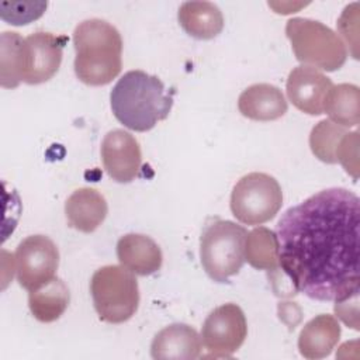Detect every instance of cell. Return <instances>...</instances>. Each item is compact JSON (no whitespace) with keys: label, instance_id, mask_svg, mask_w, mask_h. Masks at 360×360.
I'll return each instance as SVG.
<instances>
[{"label":"cell","instance_id":"cell-1","mask_svg":"<svg viewBox=\"0 0 360 360\" xmlns=\"http://www.w3.org/2000/svg\"><path fill=\"white\" fill-rule=\"evenodd\" d=\"M278 264L295 291L316 301L359 294L360 200L342 187L288 208L277 222Z\"/></svg>","mask_w":360,"mask_h":360},{"label":"cell","instance_id":"cell-2","mask_svg":"<svg viewBox=\"0 0 360 360\" xmlns=\"http://www.w3.org/2000/svg\"><path fill=\"white\" fill-rule=\"evenodd\" d=\"M114 117L124 127L145 132L166 120L173 107V91L158 76L129 70L118 79L110 94Z\"/></svg>","mask_w":360,"mask_h":360},{"label":"cell","instance_id":"cell-3","mask_svg":"<svg viewBox=\"0 0 360 360\" xmlns=\"http://www.w3.org/2000/svg\"><path fill=\"white\" fill-rule=\"evenodd\" d=\"M75 73L89 86H104L122 68V39L118 30L100 18L84 20L73 31Z\"/></svg>","mask_w":360,"mask_h":360},{"label":"cell","instance_id":"cell-4","mask_svg":"<svg viewBox=\"0 0 360 360\" xmlns=\"http://www.w3.org/2000/svg\"><path fill=\"white\" fill-rule=\"evenodd\" d=\"M246 229L232 221L211 218L200 236L201 264L208 277L225 283L245 263Z\"/></svg>","mask_w":360,"mask_h":360},{"label":"cell","instance_id":"cell-5","mask_svg":"<svg viewBox=\"0 0 360 360\" xmlns=\"http://www.w3.org/2000/svg\"><path fill=\"white\" fill-rule=\"evenodd\" d=\"M285 35L298 62L304 66L335 72L340 69L347 58L343 41L325 24L295 17L287 21Z\"/></svg>","mask_w":360,"mask_h":360},{"label":"cell","instance_id":"cell-6","mask_svg":"<svg viewBox=\"0 0 360 360\" xmlns=\"http://www.w3.org/2000/svg\"><path fill=\"white\" fill-rule=\"evenodd\" d=\"M90 292L98 318L108 323H122L132 318L139 305V287L132 271L108 264L94 271Z\"/></svg>","mask_w":360,"mask_h":360},{"label":"cell","instance_id":"cell-7","mask_svg":"<svg viewBox=\"0 0 360 360\" xmlns=\"http://www.w3.org/2000/svg\"><path fill=\"white\" fill-rule=\"evenodd\" d=\"M283 205V191L278 181L260 172L243 176L232 188L231 211L246 225H262L276 217Z\"/></svg>","mask_w":360,"mask_h":360},{"label":"cell","instance_id":"cell-8","mask_svg":"<svg viewBox=\"0 0 360 360\" xmlns=\"http://www.w3.org/2000/svg\"><path fill=\"white\" fill-rule=\"evenodd\" d=\"M18 284L34 291L55 278L59 266V250L45 235L27 236L14 253Z\"/></svg>","mask_w":360,"mask_h":360},{"label":"cell","instance_id":"cell-9","mask_svg":"<svg viewBox=\"0 0 360 360\" xmlns=\"http://www.w3.org/2000/svg\"><path fill=\"white\" fill-rule=\"evenodd\" d=\"M248 323L239 305L228 302L210 312L202 323L201 342L211 357H229L245 342Z\"/></svg>","mask_w":360,"mask_h":360},{"label":"cell","instance_id":"cell-10","mask_svg":"<svg viewBox=\"0 0 360 360\" xmlns=\"http://www.w3.org/2000/svg\"><path fill=\"white\" fill-rule=\"evenodd\" d=\"M66 41L68 38L63 35L45 31H37L25 37L22 82L39 84L52 79L62 63Z\"/></svg>","mask_w":360,"mask_h":360},{"label":"cell","instance_id":"cell-11","mask_svg":"<svg viewBox=\"0 0 360 360\" xmlns=\"http://www.w3.org/2000/svg\"><path fill=\"white\" fill-rule=\"evenodd\" d=\"M101 160L114 181L129 183L138 177L142 165L139 142L124 129H112L101 142Z\"/></svg>","mask_w":360,"mask_h":360},{"label":"cell","instance_id":"cell-12","mask_svg":"<svg viewBox=\"0 0 360 360\" xmlns=\"http://www.w3.org/2000/svg\"><path fill=\"white\" fill-rule=\"evenodd\" d=\"M333 83L322 72L311 66L294 68L287 79V96L302 112L309 115L323 114V101Z\"/></svg>","mask_w":360,"mask_h":360},{"label":"cell","instance_id":"cell-13","mask_svg":"<svg viewBox=\"0 0 360 360\" xmlns=\"http://www.w3.org/2000/svg\"><path fill=\"white\" fill-rule=\"evenodd\" d=\"M117 257L125 269L138 276H149L162 267L159 245L142 233H127L117 242Z\"/></svg>","mask_w":360,"mask_h":360},{"label":"cell","instance_id":"cell-14","mask_svg":"<svg viewBox=\"0 0 360 360\" xmlns=\"http://www.w3.org/2000/svg\"><path fill=\"white\" fill-rule=\"evenodd\" d=\"M108 212L104 195L91 187L75 190L65 202V214L69 225L76 231L90 233L96 231Z\"/></svg>","mask_w":360,"mask_h":360},{"label":"cell","instance_id":"cell-15","mask_svg":"<svg viewBox=\"0 0 360 360\" xmlns=\"http://www.w3.org/2000/svg\"><path fill=\"white\" fill-rule=\"evenodd\" d=\"M201 338L197 330L186 323H173L163 328L152 340L150 354L153 359L193 360L200 357Z\"/></svg>","mask_w":360,"mask_h":360},{"label":"cell","instance_id":"cell-16","mask_svg":"<svg viewBox=\"0 0 360 360\" xmlns=\"http://www.w3.org/2000/svg\"><path fill=\"white\" fill-rule=\"evenodd\" d=\"M239 112L255 121L278 120L287 112V100L283 91L269 83H256L245 89L238 98Z\"/></svg>","mask_w":360,"mask_h":360},{"label":"cell","instance_id":"cell-17","mask_svg":"<svg viewBox=\"0 0 360 360\" xmlns=\"http://www.w3.org/2000/svg\"><path fill=\"white\" fill-rule=\"evenodd\" d=\"M340 339V325L329 314L312 318L302 328L298 338V350L305 359H323L332 353Z\"/></svg>","mask_w":360,"mask_h":360},{"label":"cell","instance_id":"cell-18","mask_svg":"<svg viewBox=\"0 0 360 360\" xmlns=\"http://www.w3.org/2000/svg\"><path fill=\"white\" fill-rule=\"evenodd\" d=\"M180 27L193 38L212 39L224 28V15L210 1H186L177 13Z\"/></svg>","mask_w":360,"mask_h":360},{"label":"cell","instance_id":"cell-19","mask_svg":"<svg viewBox=\"0 0 360 360\" xmlns=\"http://www.w3.org/2000/svg\"><path fill=\"white\" fill-rule=\"evenodd\" d=\"M70 301L68 285L58 277L44 284L38 290L30 291L28 307L35 319L44 323L59 319Z\"/></svg>","mask_w":360,"mask_h":360},{"label":"cell","instance_id":"cell-20","mask_svg":"<svg viewBox=\"0 0 360 360\" xmlns=\"http://www.w3.org/2000/svg\"><path fill=\"white\" fill-rule=\"evenodd\" d=\"M360 91L356 84L332 86L323 101V112L340 127H356L360 121Z\"/></svg>","mask_w":360,"mask_h":360},{"label":"cell","instance_id":"cell-21","mask_svg":"<svg viewBox=\"0 0 360 360\" xmlns=\"http://www.w3.org/2000/svg\"><path fill=\"white\" fill-rule=\"evenodd\" d=\"M245 260L259 270H277L280 264L276 233L266 226L252 229L245 240Z\"/></svg>","mask_w":360,"mask_h":360},{"label":"cell","instance_id":"cell-22","mask_svg":"<svg viewBox=\"0 0 360 360\" xmlns=\"http://www.w3.org/2000/svg\"><path fill=\"white\" fill-rule=\"evenodd\" d=\"M24 41L18 32L4 31L0 37V83L4 89H14L22 82Z\"/></svg>","mask_w":360,"mask_h":360},{"label":"cell","instance_id":"cell-23","mask_svg":"<svg viewBox=\"0 0 360 360\" xmlns=\"http://www.w3.org/2000/svg\"><path fill=\"white\" fill-rule=\"evenodd\" d=\"M345 134V127H340L330 120L319 121L309 135L312 153L325 163H336V148Z\"/></svg>","mask_w":360,"mask_h":360},{"label":"cell","instance_id":"cell-24","mask_svg":"<svg viewBox=\"0 0 360 360\" xmlns=\"http://www.w3.org/2000/svg\"><path fill=\"white\" fill-rule=\"evenodd\" d=\"M336 162L353 177H359V132H346L336 148Z\"/></svg>","mask_w":360,"mask_h":360},{"label":"cell","instance_id":"cell-25","mask_svg":"<svg viewBox=\"0 0 360 360\" xmlns=\"http://www.w3.org/2000/svg\"><path fill=\"white\" fill-rule=\"evenodd\" d=\"M357 21H359V4L353 3L345 7L338 20V30L352 46V55L357 59Z\"/></svg>","mask_w":360,"mask_h":360}]
</instances>
